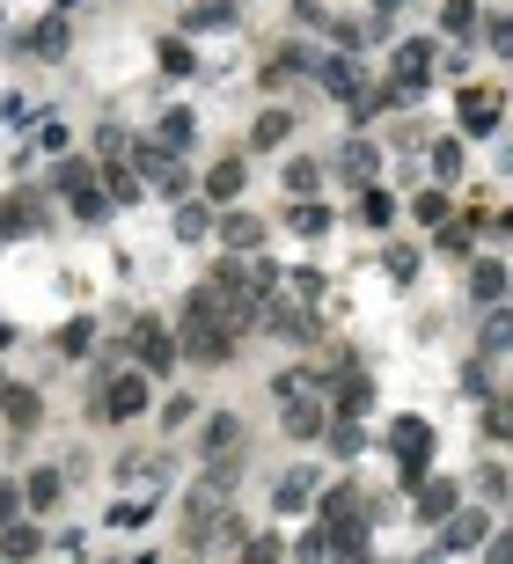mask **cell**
I'll list each match as a JSON object with an SVG mask.
<instances>
[{
    "instance_id": "obj_39",
    "label": "cell",
    "mask_w": 513,
    "mask_h": 564,
    "mask_svg": "<svg viewBox=\"0 0 513 564\" xmlns=\"http://www.w3.org/2000/svg\"><path fill=\"white\" fill-rule=\"evenodd\" d=\"M0 344H8V322H0Z\"/></svg>"
},
{
    "instance_id": "obj_25",
    "label": "cell",
    "mask_w": 513,
    "mask_h": 564,
    "mask_svg": "<svg viewBox=\"0 0 513 564\" xmlns=\"http://www.w3.org/2000/svg\"><path fill=\"white\" fill-rule=\"evenodd\" d=\"M206 227H213V213H206V205H184V213H176V235H184V243H198Z\"/></svg>"
},
{
    "instance_id": "obj_2",
    "label": "cell",
    "mask_w": 513,
    "mask_h": 564,
    "mask_svg": "<svg viewBox=\"0 0 513 564\" xmlns=\"http://www.w3.org/2000/svg\"><path fill=\"white\" fill-rule=\"evenodd\" d=\"M389 74H396V96H418V89L433 81V45H396Z\"/></svg>"
},
{
    "instance_id": "obj_26",
    "label": "cell",
    "mask_w": 513,
    "mask_h": 564,
    "mask_svg": "<svg viewBox=\"0 0 513 564\" xmlns=\"http://www.w3.org/2000/svg\"><path fill=\"white\" fill-rule=\"evenodd\" d=\"M89 338H96V322H89V316H73L67 330H59V352H89Z\"/></svg>"
},
{
    "instance_id": "obj_20",
    "label": "cell",
    "mask_w": 513,
    "mask_h": 564,
    "mask_svg": "<svg viewBox=\"0 0 513 564\" xmlns=\"http://www.w3.org/2000/svg\"><path fill=\"white\" fill-rule=\"evenodd\" d=\"M191 132H198V125H191V110H170V118H162V148H170V154H184V148H191Z\"/></svg>"
},
{
    "instance_id": "obj_35",
    "label": "cell",
    "mask_w": 513,
    "mask_h": 564,
    "mask_svg": "<svg viewBox=\"0 0 513 564\" xmlns=\"http://www.w3.org/2000/svg\"><path fill=\"white\" fill-rule=\"evenodd\" d=\"M15 514H23V491H15V484H0V528H8Z\"/></svg>"
},
{
    "instance_id": "obj_6",
    "label": "cell",
    "mask_w": 513,
    "mask_h": 564,
    "mask_svg": "<svg viewBox=\"0 0 513 564\" xmlns=\"http://www.w3.org/2000/svg\"><path fill=\"white\" fill-rule=\"evenodd\" d=\"M198 447H206V455H235V447H243V418H235V411H213L206 425H198Z\"/></svg>"
},
{
    "instance_id": "obj_21",
    "label": "cell",
    "mask_w": 513,
    "mask_h": 564,
    "mask_svg": "<svg viewBox=\"0 0 513 564\" xmlns=\"http://www.w3.org/2000/svg\"><path fill=\"white\" fill-rule=\"evenodd\" d=\"M366 403H374V381H360V374H345V389H338V411H345V418H360Z\"/></svg>"
},
{
    "instance_id": "obj_37",
    "label": "cell",
    "mask_w": 513,
    "mask_h": 564,
    "mask_svg": "<svg viewBox=\"0 0 513 564\" xmlns=\"http://www.w3.org/2000/svg\"><path fill=\"white\" fill-rule=\"evenodd\" d=\"M491 344H513V316H499V322H491Z\"/></svg>"
},
{
    "instance_id": "obj_15",
    "label": "cell",
    "mask_w": 513,
    "mask_h": 564,
    "mask_svg": "<svg viewBox=\"0 0 513 564\" xmlns=\"http://www.w3.org/2000/svg\"><path fill=\"white\" fill-rule=\"evenodd\" d=\"M308 498H316V477H308V469H293L287 484H279V514H301Z\"/></svg>"
},
{
    "instance_id": "obj_8",
    "label": "cell",
    "mask_w": 513,
    "mask_h": 564,
    "mask_svg": "<svg viewBox=\"0 0 513 564\" xmlns=\"http://www.w3.org/2000/svg\"><path fill=\"white\" fill-rule=\"evenodd\" d=\"M23 51H30V59H67V23L45 15L37 30H23Z\"/></svg>"
},
{
    "instance_id": "obj_1",
    "label": "cell",
    "mask_w": 513,
    "mask_h": 564,
    "mask_svg": "<svg viewBox=\"0 0 513 564\" xmlns=\"http://www.w3.org/2000/svg\"><path fill=\"white\" fill-rule=\"evenodd\" d=\"M389 455L404 462V484H418V469L433 462V425H425V418H396L389 425Z\"/></svg>"
},
{
    "instance_id": "obj_9",
    "label": "cell",
    "mask_w": 513,
    "mask_h": 564,
    "mask_svg": "<svg viewBox=\"0 0 513 564\" xmlns=\"http://www.w3.org/2000/svg\"><path fill=\"white\" fill-rule=\"evenodd\" d=\"M140 367L147 374H170L176 367V338H170V330H154V322L140 330Z\"/></svg>"
},
{
    "instance_id": "obj_4",
    "label": "cell",
    "mask_w": 513,
    "mask_h": 564,
    "mask_svg": "<svg viewBox=\"0 0 513 564\" xmlns=\"http://www.w3.org/2000/svg\"><path fill=\"white\" fill-rule=\"evenodd\" d=\"M45 227V205H37V191H8V205H0V235H37Z\"/></svg>"
},
{
    "instance_id": "obj_11",
    "label": "cell",
    "mask_w": 513,
    "mask_h": 564,
    "mask_svg": "<svg viewBox=\"0 0 513 564\" xmlns=\"http://www.w3.org/2000/svg\"><path fill=\"white\" fill-rule=\"evenodd\" d=\"M51 191H67V198H81V191H96V162H59V169H51Z\"/></svg>"
},
{
    "instance_id": "obj_27",
    "label": "cell",
    "mask_w": 513,
    "mask_h": 564,
    "mask_svg": "<svg viewBox=\"0 0 513 564\" xmlns=\"http://www.w3.org/2000/svg\"><path fill=\"white\" fill-rule=\"evenodd\" d=\"M110 205H140V176L132 169H110Z\"/></svg>"
},
{
    "instance_id": "obj_17",
    "label": "cell",
    "mask_w": 513,
    "mask_h": 564,
    "mask_svg": "<svg viewBox=\"0 0 513 564\" xmlns=\"http://www.w3.org/2000/svg\"><path fill=\"white\" fill-rule=\"evenodd\" d=\"M287 132H293V118H287V110H265V118H257V132H249V148H279Z\"/></svg>"
},
{
    "instance_id": "obj_12",
    "label": "cell",
    "mask_w": 513,
    "mask_h": 564,
    "mask_svg": "<svg viewBox=\"0 0 513 564\" xmlns=\"http://www.w3.org/2000/svg\"><path fill=\"white\" fill-rule=\"evenodd\" d=\"M37 550H45V536H37V528H23V520H8V528H0V557H37Z\"/></svg>"
},
{
    "instance_id": "obj_5",
    "label": "cell",
    "mask_w": 513,
    "mask_h": 564,
    "mask_svg": "<svg viewBox=\"0 0 513 564\" xmlns=\"http://www.w3.org/2000/svg\"><path fill=\"white\" fill-rule=\"evenodd\" d=\"M0 418H8L15 433H30V425L45 418V396H37V389H23V381H0Z\"/></svg>"
},
{
    "instance_id": "obj_3",
    "label": "cell",
    "mask_w": 513,
    "mask_h": 564,
    "mask_svg": "<svg viewBox=\"0 0 513 564\" xmlns=\"http://www.w3.org/2000/svg\"><path fill=\"white\" fill-rule=\"evenodd\" d=\"M96 411H103V418H140V411H147V374H118V381L103 389Z\"/></svg>"
},
{
    "instance_id": "obj_13",
    "label": "cell",
    "mask_w": 513,
    "mask_h": 564,
    "mask_svg": "<svg viewBox=\"0 0 513 564\" xmlns=\"http://www.w3.org/2000/svg\"><path fill=\"white\" fill-rule=\"evenodd\" d=\"M463 125H469V132H491V125H499V96H491V89H469V96H463Z\"/></svg>"
},
{
    "instance_id": "obj_31",
    "label": "cell",
    "mask_w": 513,
    "mask_h": 564,
    "mask_svg": "<svg viewBox=\"0 0 513 564\" xmlns=\"http://www.w3.org/2000/svg\"><path fill=\"white\" fill-rule=\"evenodd\" d=\"M243 557H249V564H271V557H287V542H279V536H249Z\"/></svg>"
},
{
    "instance_id": "obj_40",
    "label": "cell",
    "mask_w": 513,
    "mask_h": 564,
    "mask_svg": "<svg viewBox=\"0 0 513 564\" xmlns=\"http://www.w3.org/2000/svg\"><path fill=\"white\" fill-rule=\"evenodd\" d=\"M228 8H235V0H228Z\"/></svg>"
},
{
    "instance_id": "obj_19",
    "label": "cell",
    "mask_w": 513,
    "mask_h": 564,
    "mask_svg": "<svg viewBox=\"0 0 513 564\" xmlns=\"http://www.w3.org/2000/svg\"><path fill=\"white\" fill-rule=\"evenodd\" d=\"M469 294L499 301V294H506V265H477V271H469Z\"/></svg>"
},
{
    "instance_id": "obj_7",
    "label": "cell",
    "mask_w": 513,
    "mask_h": 564,
    "mask_svg": "<svg viewBox=\"0 0 513 564\" xmlns=\"http://www.w3.org/2000/svg\"><path fill=\"white\" fill-rule=\"evenodd\" d=\"M59 498H67V477H59V469H30V484H23V506H30V514H51Z\"/></svg>"
},
{
    "instance_id": "obj_16",
    "label": "cell",
    "mask_w": 513,
    "mask_h": 564,
    "mask_svg": "<svg viewBox=\"0 0 513 564\" xmlns=\"http://www.w3.org/2000/svg\"><path fill=\"white\" fill-rule=\"evenodd\" d=\"M235 191H243V162H213V176H206V198L220 205V198H235Z\"/></svg>"
},
{
    "instance_id": "obj_23",
    "label": "cell",
    "mask_w": 513,
    "mask_h": 564,
    "mask_svg": "<svg viewBox=\"0 0 513 564\" xmlns=\"http://www.w3.org/2000/svg\"><path fill=\"white\" fill-rule=\"evenodd\" d=\"M418 514H425V520H447V514H455V484H433L425 498H418Z\"/></svg>"
},
{
    "instance_id": "obj_32",
    "label": "cell",
    "mask_w": 513,
    "mask_h": 564,
    "mask_svg": "<svg viewBox=\"0 0 513 564\" xmlns=\"http://www.w3.org/2000/svg\"><path fill=\"white\" fill-rule=\"evenodd\" d=\"M287 184H293V191H316V184H323V169H316V162H293V169H287Z\"/></svg>"
},
{
    "instance_id": "obj_10",
    "label": "cell",
    "mask_w": 513,
    "mask_h": 564,
    "mask_svg": "<svg viewBox=\"0 0 513 564\" xmlns=\"http://www.w3.org/2000/svg\"><path fill=\"white\" fill-rule=\"evenodd\" d=\"M316 81L330 89V96H345V103L360 96V67H352V59H316Z\"/></svg>"
},
{
    "instance_id": "obj_34",
    "label": "cell",
    "mask_w": 513,
    "mask_h": 564,
    "mask_svg": "<svg viewBox=\"0 0 513 564\" xmlns=\"http://www.w3.org/2000/svg\"><path fill=\"white\" fill-rule=\"evenodd\" d=\"M374 169V148H345V176H366Z\"/></svg>"
},
{
    "instance_id": "obj_14",
    "label": "cell",
    "mask_w": 513,
    "mask_h": 564,
    "mask_svg": "<svg viewBox=\"0 0 513 564\" xmlns=\"http://www.w3.org/2000/svg\"><path fill=\"white\" fill-rule=\"evenodd\" d=\"M220 243H228V249H257V243H265V221H249V213H228V221H220Z\"/></svg>"
},
{
    "instance_id": "obj_28",
    "label": "cell",
    "mask_w": 513,
    "mask_h": 564,
    "mask_svg": "<svg viewBox=\"0 0 513 564\" xmlns=\"http://www.w3.org/2000/svg\"><path fill=\"white\" fill-rule=\"evenodd\" d=\"M287 425L301 433V440H308V433H323V411H316V403H293V411H287Z\"/></svg>"
},
{
    "instance_id": "obj_22",
    "label": "cell",
    "mask_w": 513,
    "mask_h": 564,
    "mask_svg": "<svg viewBox=\"0 0 513 564\" xmlns=\"http://www.w3.org/2000/svg\"><path fill=\"white\" fill-rule=\"evenodd\" d=\"M323 440H330V455H360V447H366V433L352 425V418H338V425H330Z\"/></svg>"
},
{
    "instance_id": "obj_33",
    "label": "cell",
    "mask_w": 513,
    "mask_h": 564,
    "mask_svg": "<svg viewBox=\"0 0 513 564\" xmlns=\"http://www.w3.org/2000/svg\"><path fill=\"white\" fill-rule=\"evenodd\" d=\"M389 279H418V249H389Z\"/></svg>"
},
{
    "instance_id": "obj_24",
    "label": "cell",
    "mask_w": 513,
    "mask_h": 564,
    "mask_svg": "<svg viewBox=\"0 0 513 564\" xmlns=\"http://www.w3.org/2000/svg\"><path fill=\"white\" fill-rule=\"evenodd\" d=\"M440 23H447V37H463V30L477 23V0H447V8H440Z\"/></svg>"
},
{
    "instance_id": "obj_36",
    "label": "cell",
    "mask_w": 513,
    "mask_h": 564,
    "mask_svg": "<svg viewBox=\"0 0 513 564\" xmlns=\"http://www.w3.org/2000/svg\"><path fill=\"white\" fill-rule=\"evenodd\" d=\"M491 45H499V59H513V30L499 23V30H491Z\"/></svg>"
},
{
    "instance_id": "obj_30",
    "label": "cell",
    "mask_w": 513,
    "mask_h": 564,
    "mask_svg": "<svg viewBox=\"0 0 513 564\" xmlns=\"http://www.w3.org/2000/svg\"><path fill=\"white\" fill-rule=\"evenodd\" d=\"M433 169L455 184V176H463V148H455V140H440V148H433Z\"/></svg>"
},
{
    "instance_id": "obj_29",
    "label": "cell",
    "mask_w": 513,
    "mask_h": 564,
    "mask_svg": "<svg viewBox=\"0 0 513 564\" xmlns=\"http://www.w3.org/2000/svg\"><path fill=\"white\" fill-rule=\"evenodd\" d=\"M154 59H162L170 74H191V67H198V59H191V45H176V37H170V45H162V51H154Z\"/></svg>"
},
{
    "instance_id": "obj_18",
    "label": "cell",
    "mask_w": 513,
    "mask_h": 564,
    "mask_svg": "<svg viewBox=\"0 0 513 564\" xmlns=\"http://www.w3.org/2000/svg\"><path fill=\"white\" fill-rule=\"evenodd\" d=\"M287 227H293V235H330V205H293Z\"/></svg>"
},
{
    "instance_id": "obj_38",
    "label": "cell",
    "mask_w": 513,
    "mask_h": 564,
    "mask_svg": "<svg viewBox=\"0 0 513 564\" xmlns=\"http://www.w3.org/2000/svg\"><path fill=\"white\" fill-rule=\"evenodd\" d=\"M389 8H404V0H382V15H389Z\"/></svg>"
}]
</instances>
